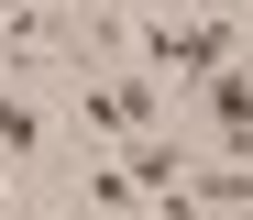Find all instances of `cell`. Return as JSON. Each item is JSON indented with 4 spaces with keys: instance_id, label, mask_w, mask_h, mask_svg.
<instances>
[{
    "instance_id": "6da1fadb",
    "label": "cell",
    "mask_w": 253,
    "mask_h": 220,
    "mask_svg": "<svg viewBox=\"0 0 253 220\" xmlns=\"http://www.w3.org/2000/svg\"><path fill=\"white\" fill-rule=\"evenodd\" d=\"M44 165H55V110L33 77H0V176L11 198H44Z\"/></svg>"
}]
</instances>
